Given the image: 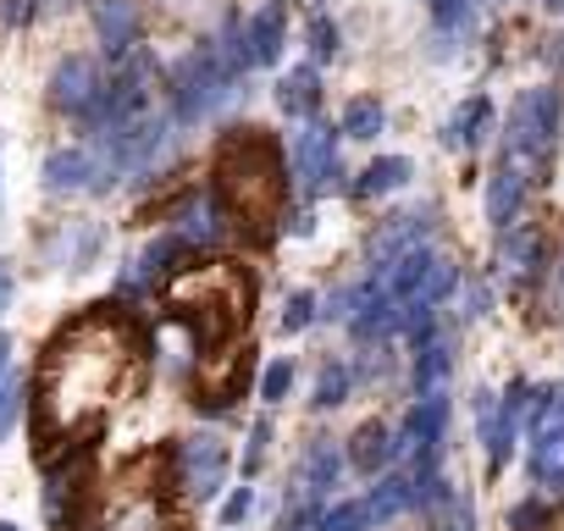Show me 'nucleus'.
Instances as JSON below:
<instances>
[{"label": "nucleus", "instance_id": "obj_15", "mask_svg": "<svg viewBox=\"0 0 564 531\" xmlns=\"http://www.w3.org/2000/svg\"><path fill=\"white\" fill-rule=\"evenodd\" d=\"M166 254H172V238H161V243H144L128 266H122V294H139L155 272H161V266H166Z\"/></svg>", "mask_w": 564, "mask_h": 531}, {"label": "nucleus", "instance_id": "obj_24", "mask_svg": "<svg viewBox=\"0 0 564 531\" xmlns=\"http://www.w3.org/2000/svg\"><path fill=\"white\" fill-rule=\"evenodd\" d=\"M18 410H23V388H18V382H0V437L12 432Z\"/></svg>", "mask_w": 564, "mask_h": 531}, {"label": "nucleus", "instance_id": "obj_14", "mask_svg": "<svg viewBox=\"0 0 564 531\" xmlns=\"http://www.w3.org/2000/svg\"><path fill=\"white\" fill-rule=\"evenodd\" d=\"M95 23H100L106 51H128V45H133V7H128V0H100Z\"/></svg>", "mask_w": 564, "mask_h": 531}, {"label": "nucleus", "instance_id": "obj_17", "mask_svg": "<svg viewBox=\"0 0 564 531\" xmlns=\"http://www.w3.org/2000/svg\"><path fill=\"white\" fill-rule=\"evenodd\" d=\"M289 388H294V360H271L260 377V399L276 404V399H289Z\"/></svg>", "mask_w": 564, "mask_h": 531}, {"label": "nucleus", "instance_id": "obj_5", "mask_svg": "<svg viewBox=\"0 0 564 531\" xmlns=\"http://www.w3.org/2000/svg\"><path fill=\"white\" fill-rule=\"evenodd\" d=\"M232 78H238V67L221 56V45H199V51L177 67V117H183V122L210 117V111L232 95Z\"/></svg>", "mask_w": 564, "mask_h": 531}, {"label": "nucleus", "instance_id": "obj_31", "mask_svg": "<svg viewBox=\"0 0 564 531\" xmlns=\"http://www.w3.org/2000/svg\"><path fill=\"white\" fill-rule=\"evenodd\" d=\"M7 366H12V344H7V333H0V382H7Z\"/></svg>", "mask_w": 564, "mask_h": 531}, {"label": "nucleus", "instance_id": "obj_32", "mask_svg": "<svg viewBox=\"0 0 564 531\" xmlns=\"http://www.w3.org/2000/svg\"><path fill=\"white\" fill-rule=\"evenodd\" d=\"M0 531H18V525H7V520H0Z\"/></svg>", "mask_w": 564, "mask_h": 531}, {"label": "nucleus", "instance_id": "obj_9", "mask_svg": "<svg viewBox=\"0 0 564 531\" xmlns=\"http://www.w3.org/2000/svg\"><path fill=\"white\" fill-rule=\"evenodd\" d=\"M106 78H100V67L89 62V56H73L62 73H56V106L62 111H73V117H95L100 111V100H106Z\"/></svg>", "mask_w": 564, "mask_h": 531}, {"label": "nucleus", "instance_id": "obj_29", "mask_svg": "<svg viewBox=\"0 0 564 531\" xmlns=\"http://www.w3.org/2000/svg\"><path fill=\"white\" fill-rule=\"evenodd\" d=\"M0 18H7V23H18V18H29V0H0Z\"/></svg>", "mask_w": 564, "mask_h": 531}, {"label": "nucleus", "instance_id": "obj_1", "mask_svg": "<svg viewBox=\"0 0 564 531\" xmlns=\"http://www.w3.org/2000/svg\"><path fill=\"white\" fill-rule=\"evenodd\" d=\"M133 366V333L111 316H78L62 327L40 366V432L45 437H84L111 410L122 377Z\"/></svg>", "mask_w": 564, "mask_h": 531}, {"label": "nucleus", "instance_id": "obj_22", "mask_svg": "<svg viewBox=\"0 0 564 531\" xmlns=\"http://www.w3.org/2000/svg\"><path fill=\"white\" fill-rule=\"evenodd\" d=\"M311 294H289V305H282V333H305L311 327Z\"/></svg>", "mask_w": 564, "mask_h": 531}, {"label": "nucleus", "instance_id": "obj_11", "mask_svg": "<svg viewBox=\"0 0 564 531\" xmlns=\"http://www.w3.org/2000/svg\"><path fill=\"white\" fill-rule=\"evenodd\" d=\"M333 481H338V454H333V448H311V454H305V465H300V481H294V509L282 514V520L300 525V520L311 514V503H316Z\"/></svg>", "mask_w": 564, "mask_h": 531}, {"label": "nucleus", "instance_id": "obj_8", "mask_svg": "<svg viewBox=\"0 0 564 531\" xmlns=\"http://www.w3.org/2000/svg\"><path fill=\"white\" fill-rule=\"evenodd\" d=\"M45 183H51L56 194H62V188H111L100 144H73V150H56V155L45 161Z\"/></svg>", "mask_w": 564, "mask_h": 531}, {"label": "nucleus", "instance_id": "obj_26", "mask_svg": "<svg viewBox=\"0 0 564 531\" xmlns=\"http://www.w3.org/2000/svg\"><path fill=\"white\" fill-rule=\"evenodd\" d=\"M311 51H316V56H333V51H338V29H333L327 18H316V29H311Z\"/></svg>", "mask_w": 564, "mask_h": 531}, {"label": "nucleus", "instance_id": "obj_16", "mask_svg": "<svg viewBox=\"0 0 564 531\" xmlns=\"http://www.w3.org/2000/svg\"><path fill=\"white\" fill-rule=\"evenodd\" d=\"M188 243H216L221 238V227H216V205L210 199H199V205H188L183 210V227H177Z\"/></svg>", "mask_w": 564, "mask_h": 531}, {"label": "nucleus", "instance_id": "obj_6", "mask_svg": "<svg viewBox=\"0 0 564 531\" xmlns=\"http://www.w3.org/2000/svg\"><path fill=\"white\" fill-rule=\"evenodd\" d=\"M177 481H183V492L199 498V503L216 498L221 481H227V443L210 437V432L183 437V443H177Z\"/></svg>", "mask_w": 564, "mask_h": 531}, {"label": "nucleus", "instance_id": "obj_19", "mask_svg": "<svg viewBox=\"0 0 564 531\" xmlns=\"http://www.w3.org/2000/svg\"><path fill=\"white\" fill-rule=\"evenodd\" d=\"M366 520H371V503H338L322 514V531H366Z\"/></svg>", "mask_w": 564, "mask_h": 531}, {"label": "nucleus", "instance_id": "obj_18", "mask_svg": "<svg viewBox=\"0 0 564 531\" xmlns=\"http://www.w3.org/2000/svg\"><path fill=\"white\" fill-rule=\"evenodd\" d=\"M377 128H382V111H377L371 100H355V106L344 111V133H349V139H371Z\"/></svg>", "mask_w": 564, "mask_h": 531}, {"label": "nucleus", "instance_id": "obj_23", "mask_svg": "<svg viewBox=\"0 0 564 531\" xmlns=\"http://www.w3.org/2000/svg\"><path fill=\"white\" fill-rule=\"evenodd\" d=\"M344 388H349V371H344V366H327L322 382H316V404H338Z\"/></svg>", "mask_w": 564, "mask_h": 531}, {"label": "nucleus", "instance_id": "obj_30", "mask_svg": "<svg viewBox=\"0 0 564 531\" xmlns=\"http://www.w3.org/2000/svg\"><path fill=\"white\" fill-rule=\"evenodd\" d=\"M7 300H12V272L0 266V311H7Z\"/></svg>", "mask_w": 564, "mask_h": 531}, {"label": "nucleus", "instance_id": "obj_28", "mask_svg": "<svg viewBox=\"0 0 564 531\" xmlns=\"http://www.w3.org/2000/svg\"><path fill=\"white\" fill-rule=\"evenodd\" d=\"M265 437H271V426H265V421H254V432H249V470L260 465V454H265Z\"/></svg>", "mask_w": 564, "mask_h": 531}, {"label": "nucleus", "instance_id": "obj_27", "mask_svg": "<svg viewBox=\"0 0 564 531\" xmlns=\"http://www.w3.org/2000/svg\"><path fill=\"white\" fill-rule=\"evenodd\" d=\"M249 503H254V498H249V487H238V492L227 498V509H221V520H227V525H238V520L249 514Z\"/></svg>", "mask_w": 564, "mask_h": 531}, {"label": "nucleus", "instance_id": "obj_4", "mask_svg": "<svg viewBox=\"0 0 564 531\" xmlns=\"http://www.w3.org/2000/svg\"><path fill=\"white\" fill-rule=\"evenodd\" d=\"M84 531H172V514L155 492V459H133L122 465L89 503Z\"/></svg>", "mask_w": 564, "mask_h": 531}, {"label": "nucleus", "instance_id": "obj_7", "mask_svg": "<svg viewBox=\"0 0 564 531\" xmlns=\"http://www.w3.org/2000/svg\"><path fill=\"white\" fill-rule=\"evenodd\" d=\"M289 161H294L300 188H311V194H322L327 183H338V144H333L327 128H305V133H294Z\"/></svg>", "mask_w": 564, "mask_h": 531}, {"label": "nucleus", "instance_id": "obj_3", "mask_svg": "<svg viewBox=\"0 0 564 531\" xmlns=\"http://www.w3.org/2000/svg\"><path fill=\"white\" fill-rule=\"evenodd\" d=\"M216 188L243 227H271L282 210V161L265 139H232L216 161Z\"/></svg>", "mask_w": 564, "mask_h": 531}, {"label": "nucleus", "instance_id": "obj_21", "mask_svg": "<svg viewBox=\"0 0 564 531\" xmlns=\"http://www.w3.org/2000/svg\"><path fill=\"white\" fill-rule=\"evenodd\" d=\"M382 454H388V437H382V426H366V432L355 437V465H366V470H371Z\"/></svg>", "mask_w": 564, "mask_h": 531}, {"label": "nucleus", "instance_id": "obj_10", "mask_svg": "<svg viewBox=\"0 0 564 531\" xmlns=\"http://www.w3.org/2000/svg\"><path fill=\"white\" fill-rule=\"evenodd\" d=\"M95 254H100V232L89 221H67L45 238V266H56V272H84Z\"/></svg>", "mask_w": 564, "mask_h": 531}, {"label": "nucleus", "instance_id": "obj_25", "mask_svg": "<svg viewBox=\"0 0 564 531\" xmlns=\"http://www.w3.org/2000/svg\"><path fill=\"white\" fill-rule=\"evenodd\" d=\"M399 503H404V481H388V487L371 498V514H377V520H388V514H399Z\"/></svg>", "mask_w": 564, "mask_h": 531}, {"label": "nucleus", "instance_id": "obj_20", "mask_svg": "<svg viewBox=\"0 0 564 531\" xmlns=\"http://www.w3.org/2000/svg\"><path fill=\"white\" fill-rule=\"evenodd\" d=\"M393 183H404V161H377V166L366 172L360 194H382V188H393Z\"/></svg>", "mask_w": 564, "mask_h": 531}, {"label": "nucleus", "instance_id": "obj_12", "mask_svg": "<svg viewBox=\"0 0 564 531\" xmlns=\"http://www.w3.org/2000/svg\"><path fill=\"white\" fill-rule=\"evenodd\" d=\"M282 34H289V23H282V12H276V7L254 12V18L243 23V62H249V67H265V62H276V51H282Z\"/></svg>", "mask_w": 564, "mask_h": 531}, {"label": "nucleus", "instance_id": "obj_13", "mask_svg": "<svg viewBox=\"0 0 564 531\" xmlns=\"http://www.w3.org/2000/svg\"><path fill=\"white\" fill-rule=\"evenodd\" d=\"M276 106L289 117H311L316 111V67H294L289 78L276 84Z\"/></svg>", "mask_w": 564, "mask_h": 531}, {"label": "nucleus", "instance_id": "obj_2", "mask_svg": "<svg viewBox=\"0 0 564 531\" xmlns=\"http://www.w3.org/2000/svg\"><path fill=\"white\" fill-rule=\"evenodd\" d=\"M249 300H254V289L232 260L183 266V272H172V283H166V311L177 322H188L194 344L210 349V355L227 349L249 327Z\"/></svg>", "mask_w": 564, "mask_h": 531}]
</instances>
